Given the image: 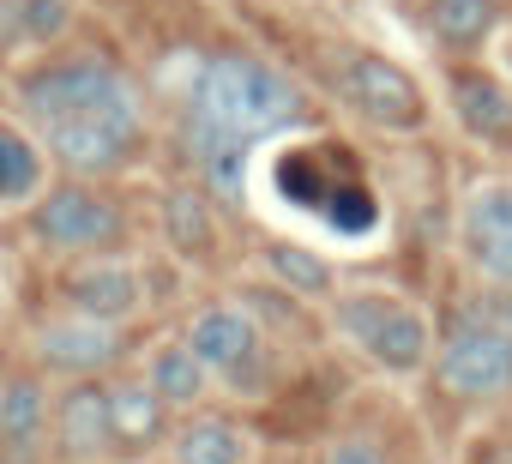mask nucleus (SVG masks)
<instances>
[{
  "label": "nucleus",
  "mask_w": 512,
  "mask_h": 464,
  "mask_svg": "<svg viewBox=\"0 0 512 464\" xmlns=\"http://www.w3.org/2000/svg\"><path fill=\"white\" fill-rule=\"evenodd\" d=\"M19 97H25V115L37 121L49 157H61L73 175L121 169L139 145V127H145L139 91L127 85L121 67H109L97 55L37 67L19 85Z\"/></svg>",
  "instance_id": "obj_1"
},
{
  "label": "nucleus",
  "mask_w": 512,
  "mask_h": 464,
  "mask_svg": "<svg viewBox=\"0 0 512 464\" xmlns=\"http://www.w3.org/2000/svg\"><path fill=\"white\" fill-rule=\"evenodd\" d=\"M302 115V97L284 73L247 61V55H217L199 61L193 91H187V145L205 169V181L223 199H241V157L253 139H272Z\"/></svg>",
  "instance_id": "obj_2"
},
{
  "label": "nucleus",
  "mask_w": 512,
  "mask_h": 464,
  "mask_svg": "<svg viewBox=\"0 0 512 464\" xmlns=\"http://www.w3.org/2000/svg\"><path fill=\"white\" fill-rule=\"evenodd\" d=\"M338 326H344V338H356L380 368H392V374H416L422 362H428V320L410 308V302H398V296H380V290H368V296H344L338 302Z\"/></svg>",
  "instance_id": "obj_3"
},
{
  "label": "nucleus",
  "mask_w": 512,
  "mask_h": 464,
  "mask_svg": "<svg viewBox=\"0 0 512 464\" xmlns=\"http://www.w3.org/2000/svg\"><path fill=\"white\" fill-rule=\"evenodd\" d=\"M338 91H344V103H350L362 121L392 127V133H410V127H422V115H428L416 79H410L404 67L380 61V55H350V61L338 67Z\"/></svg>",
  "instance_id": "obj_4"
},
{
  "label": "nucleus",
  "mask_w": 512,
  "mask_h": 464,
  "mask_svg": "<svg viewBox=\"0 0 512 464\" xmlns=\"http://www.w3.org/2000/svg\"><path fill=\"white\" fill-rule=\"evenodd\" d=\"M31 223H37V236H43L49 248H67V254L109 248V242L121 236V211H115L103 193L79 187V181H67V187L43 193V205L31 211Z\"/></svg>",
  "instance_id": "obj_5"
},
{
  "label": "nucleus",
  "mask_w": 512,
  "mask_h": 464,
  "mask_svg": "<svg viewBox=\"0 0 512 464\" xmlns=\"http://www.w3.org/2000/svg\"><path fill=\"white\" fill-rule=\"evenodd\" d=\"M440 386L446 392H464V398H482V392H500L512 386V332L500 326H458L440 350Z\"/></svg>",
  "instance_id": "obj_6"
},
{
  "label": "nucleus",
  "mask_w": 512,
  "mask_h": 464,
  "mask_svg": "<svg viewBox=\"0 0 512 464\" xmlns=\"http://www.w3.org/2000/svg\"><path fill=\"white\" fill-rule=\"evenodd\" d=\"M115 350H121L115 326H109V320H91V314H61V320H49V326L37 332V356H43L49 368L73 374V380L109 368Z\"/></svg>",
  "instance_id": "obj_7"
},
{
  "label": "nucleus",
  "mask_w": 512,
  "mask_h": 464,
  "mask_svg": "<svg viewBox=\"0 0 512 464\" xmlns=\"http://www.w3.org/2000/svg\"><path fill=\"white\" fill-rule=\"evenodd\" d=\"M55 434H61V452L67 458H103L115 446V428H109V386H91L79 380L61 410H55Z\"/></svg>",
  "instance_id": "obj_8"
},
{
  "label": "nucleus",
  "mask_w": 512,
  "mask_h": 464,
  "mask_svg": "<svg viewBox=\"0 0 512 464\" xmlns=\"http://www.w3.org/2000/svg\"><path fill=\"white\" fill-rule=\"evenodd\" d=\"M187 350L211 368V374H235L253 350H260V332L241 308H205L193 326H187Z\"/></svg>",
  "instance_id": "obj_9"
},
{
  "label": "nucleus",
  "mask_w": 512,
  "mask_h": 464,
  "mask_svg": "<svg viewBox=\"0 0 512 464\" xmlns=\"http://www.w3.org/2000/svg\"><path fill=\"white\" fill-rule=\"evenodd\" d=\"M67 302H73V314H91V320L121 326L139 308V278L127 266H115V260L79 266V272H67Z\"/></svg>",
  "instance_id": "obj_10"
},
{
  "label": "nucleus",
  "mask_w": 512,
  "mask_h": 464,
  "mask_svg": "<svg viewBox=\"0 0 512 464\" xmlns=\"http://www.w3.org/2000/svg\"><path fill=\"white\" fill-rule=\"evenodd\" d=\"M464 236H470V254H476L482 272L512 278V187L476 193V205L464 217Z\"/></svg>",
  "instance_id": "obj_11"
},
{
  "label": "nucleus",
  "mask_w": 512,
  "mask_h": 464,
  "mask_svg": "<svg viewBox=\"0 0 512 464\" xmlns=\"http://www.w3.org/2000/svg\"><path fill=\"white\" fill-rule=\"evenodd\" d=\"M109 428L121 452H145L163 434V398L151 392V380H121L109 386Z\"/></svg>",
  "instance_id": "obj_12"
},
{
  "label": "nucleus",
  "mask_w": 512,
  "mask_h": 464,
  "mask_svg": "<svg viewBox=\"0 0 512 464\" xmlns=\"http://www.w3.org/2000/svg\"><path fill=\"white\" fill-rule=\"evenodd\" d=\"M452 109L476 139H506L512 133V91L488 73H458L452 79Z\"/></svg>",
  "instance_id": "obj_13"
},
{
  "label": "nucleus",
  "mask_w": 512,
  "mask_h": 464,
  "mask_svg": "<svg viewBox=\"0 0 512 464\" xmlns=\"http://www.w3.org/2000/svg\"><path fill=\"white\" fill-rule=\"evenodd\" d=\"M43 428H49V404H43V386L31 374L0 386V446H7L13 458H31Z\"/></svg>",
  "instance_id": "obj_14"
},
{
  "label": "nucleus",
  "mask_w": 512,
  "mask_h": 464,
  "mask_svg": "<svg viewBox=\"0 0 512 464\" xmlns=\"http://www.w3.org/2000/svg\"><path fill=\"white\" fill-rule=\"evenodd\" d=\"M241 458H247V440L229 416H193L175 434V464H241Z\"/></svg>",
  "instance_id": "obj_15"
},
{
  "label": "nucleus",
  "mask_w": 512,
  "mask_h": 464,
  "mask_svg": "<svg viewBox=\"0 0 512 464\" xmlns=\"http://www.w3.org/2000/svg\"><path fill=\"white\" fill-rule=\"evenodd\" d=\"M494 19H500L494 0H428V31L446 49H476L494 31Z\"/></svg>",
  "instance_id": "obj_16"
},
{
  "label": "nucleus",
  "mask_w": 512,
  "mask_h": 464,
  "mask_svg": "<svg viewBox=\"0 0 512 464\" xmlns=\"http://www.w3.org/2000/svg\"><path fill=\"white\" fill-rule=\"evenodd\" d=\"M205 362L187 350V344H163L157 356H151V368H145V380H151V392L163 398V404H193L199 392H205Z\"/></svg>",
  "instance_id": "obj_17"
},
{
  "label": "nucleus",
  "mask_w": 512,
  "mask_h": 464,
  "mask_svg": "<svg viewBox=\"0 0 512 464\" xmlns=\"http://www.w3.org/2000/svg\"><path fill=\"white\" fill-rule=\"evenodd\" d=\"M163 229H169V242H175L181 254H199V248L211 242V205H205L193 187H175V193L163 199Z\"/></svg>",
  "instance_id": "obj_18"
},
{
  "label": "nucleus",
  "mask_w": 512,
  "mask_h": 464,
  "mask_svg": "<svg viewBox=\"0 0 512 464\" xmlns=\"http://www.w3.org/2000/svg\"><path fill=\"white\" fill-rule=\"evenodd\" d=\"M43 181V157L25 133L0 127V199H31Z\"/></svg>",
  "instance_id": "obj_19"
},
{
  "label": "nucleus",
  "mask_w": 512,
  "mask_h": 464,
  "mask_svg": "<svg viewBox=\"0 0 512 464\" xmlns=\"http://www.w3.org/2000/svg\"><path fill=\"white\" fill-rule=\"evenodd\" d=\"M266 260H272V272H278L290 290H302V296H326V290H332V266L314 260V254H302V248H272Z\"/></svg>",
  "instance_id": "obj_20"
},
{
  "label": "nucleus",
  "mask_w": 512,
  "mask_h": 464,
  "mask_svg": "<svg viewBox=\"0 0 512 464\" xmlns=\"http://www.w3.org/2000/svg\"><path fill=\"white\" fill-rule=\"evenodd\" d=\"M67 31V0H25V37L31 43H55Z\"/></svg>",
  "instance_id": "obj_21"
},
{
  "label": "nucleus",
  "mask_w": 512,
  "mask_h": 464,
  "mask_svg": "<svg viewBox=\"0 0 512 464\" xmlns=\"http://www.w3.org/2000/svg\"><path fill=\"white\" fill-rule=\"evenodd\" d=\"M25 43V0H0V55Z\"/></svg>",
  "instance_id": "obj_22"
},
{
  "label": "nucleus",
  "mask_w": 512,
  "mask_h": 464,
  "mask_svg": "<svg viewBox=\"0 0 512 464\" xmlns=\"http://www.w3.org/2000/svg\"><path fill=\"white\" fill-rule=\"evenodd\" d=\"M326 464H386V452H380L374 440H338V446L326 452Z\"/></svg>",
  "instance_id": "obj_23"
}]
</instances>
